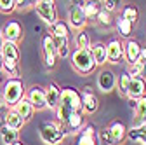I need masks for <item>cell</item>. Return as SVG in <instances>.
I'll return each mask as SVG.
<instances>
[{
  "mask_svg": "<svg viewBox=\"0 0 146 145\" xmlns=\"http://www.w3.org/2000/svg\"><path fill=\"white\" fill-rule=\"evenodd\" d=\"M70 4H71L73 7H84L85 0H70Z\"/></svg>",
  "mask_w": 146,
  "mask_h": 145,
  "instance_id": "cell-40",
  "label": "cell"
},
{
  "mask_svg": "<svg viewBox=\"0 0 146 145\" xmlns=\"http://www.w3.org/2000/svg\"><path fill=\"white\" fill-rule=\"evenodd\" d=\"M5 112H7V105H5V101H4V98H2V95H0V119H2V121H4Z\"/></svg>",
  "mask_w": 146,
  "mask_h": 145,
  "instance_id": "cell-39",
  "label": "cell"
},
{
  "mask_svg": "<svg viewBox=\"0 0 146 145\" xmlns=\"http://www.w3.org/2000/svg\"><path fill=\"white\" fill-rule=\"evenodd\" d=\"M2 42H4V40H2V35H0V47H2Z\"/></svg>",
  "mask_w": 146,
  "mask_h": 145,
  "instance_id": "cell-45",
  "label": "cell"
},
{
  "mask_svg": "<svg viewBox=\"0 0 146 145\" xmlns=\"http://www.w3.org/2000/svg\"><path fill=\"white\" fill-rule=\"evenodd\" d=\"M38 136L45 145H59L68 136V131L58 121H44L38 128Z\"/></svg>",
  "mask_w": 146,
  "mask_h": 145,
  "instance_id": "cell-4",
  "label": "cell"
},
{
  "mask_svg": "<svg viewBox=\"0 0 146 145\" xmlns=\"http://www.w3.org/2000/svg\"><path fill=\"white\" fill-rule=\"evenodd\" d=\"M106 58L111 65H117L123 60V42L118 37H113L106 42Z\"/></svg>",
  "mask_w": 146,
  "mask_h": 145,
  "instance_id": "cell-11",
  "label": "cell"
},
{
  "mask_svg": "<svg viewBox=\"0 0 146 145\" xmlns=\"http://www.w3.org/2000/svg\"><path fill=\"white\" fill-rule=\"evenodd\" d=\"M50 37L54 40V46H56V51H58V58L64 60V58H70V52H71V47H70V26L66 21H56L52 26H50Z\"/></svg>",
  "mask_w": 146,
  "mask_h": 145,
  "instance_id": "cell-2",
  "label": "cell"
},
{
  "mask_svg": "<svg viewBox=\"0 0 146 145\" xmlns=\"http://www.w3.org/2000/svg\"><path fill=\"white\" fill-rule=\"evenodd\" d=\"M134 122H146V95L136 100V107H134Z\"/></svg>",
  "mask_w": 146,
  "mask_h": 145,
  "instance_id": "cell-30",
  "label": "cell"
},
{
  "mask_svg": "<svg viewBox=\"0 0 146 145\" xmlns=\"http://www.w3.org/2000/svg\"><path fill=\"white\" fill-rule=\"evenodd\" d=\"M129 107L134 110V107H136V100H129Z\"/></svg>",
  "mask_w": 146,
  "mask_h": 145,
  "instance_id": "cell-42",
  "label": "cell"
},
{
  "mask_svg": "<svg viewBox=\"0 0 146 145\" xmlns=\"http://www.w3.org/2000/svg\"><path fill=\"white\" fill-rule=\"evenodd\" d=\"M141 44L136 39H127V42H123V60L132 65L136 61H139L141 58Z\"/></svg>",
  "mask_w": 146,
  "mask_h": 145,
  "instance_id": "cell-15",
  "label": "cell"
},
{
  "mask_svg": "<svg viewBox=\"0 0 146 145\" xmlns=\"http://www.w3.org/2000/svg\"><path fill=\"white\" fill-rule=\"evenodd\" d=\"M96 82H98L99 91L111 93L113 89L117 87V75H115V72L110 70V68H101L99 74H98V81Z\"/></svg>",
  "mask_w": 146,
  "mask_h": 145,
  "instance_id": "cell-12",
  "label": "cell"
},
{
  "mask_svg": "<svg viewBox=\"0 0 146 145\" xmlns=\"http://www.w3.org/2000/svg\"><path fill=\"white\" fill-rule=\"evenodd\" d=\"M139 60L146 63V46H144V47H141V58H139Z\"/></svg>",
  "mask_w": 146,
  "mask_h": 145,
  "instance_id": "cell-41",
  "label": "cell"
},
{
  "mask_svg": "<svg viewBox=\"0 0 146 145\" xmlns=\"http://www.w3.org/2000/svg\"><path fill=\"white\" fill-rule=\"evenodd\" d=\"M80 96H82V114L84 115H92V114H96L99 110V98L92 91L90 86H85L82 89Z\"/></svg>",
  "mask_w": 146,
  "mask_h": 145,
  "instance_id": "cell-9",
  "label": "cell"
},
{
  "mask_svg": "<svg viewBox=\"0 0 146 145\" xmlns=\"http://www.w3.org/2000/svg\"><path fill=\"white\" fill-rule=\"evenodd\" d=\"M12 145H26V143H25V142H21V140H17V142H16V143H12Z\"/></svg>",
  "mask_w": 146,
  "mask_h": 145,
  "instance_id": "cell-43",
  "label": "cell"
},
{
  "mask_svg": "<svg viewBox=\"0 0 146 145\" xmlns=\"http://www.w3.org/2000/svg\"><path fill=\"white\" fill-rule=\"evenodd\" d=\"M73 145H99L96 126H94V124H90V122H87L84 128L80 130L78 138H77V142L73 143Z\"/></svg>",
  "mask_w": 146,
  "mask_h": 145,
  "instance_id": "cell-14",
  "label": "cell"
},
{
  "mask_svg": "<svg viewBox=\"0 0 146 145\" xmlns=\"http://www.w3.org/2000/svg\"><path fill=\"white\" fill-rule=\"evenodd\" d=\"M96 21L101 28H111L115 25V17H113V12H110L106 9H101L99 14L96 16Z\"/></svg>",
  "mask_w": 146,
  "mask_h": 145,
  "instance_id": "cell-31",
  "label": "cell"
},
{
  "mask_svg": "<svg viewBox=\"0 0 146 145\" xmlns=\"http://www.w3.org/2000/svg\"><path fill=\"white\" fill-rule=\"evenodd\" d=\"M103 9L110 11V12H117L122 9V0H101Z\"/></svg>",
  "mask_w": 146,
  "mask_h": 145,
  "instance_id": "cell-37",
  "label": "cell"
},
{
  "mask_svg": "<svg viewBox=\"0 0 146 145\" xmlns=\"http://www.w3.org/2000/svg\"><path fill=\"white\" fill-rule=\"evenodd\" d=\"M98 142L99 145H115L111 136H110V130H108V126H104V128L98 133Z\"/></svg>",
  "mask_w": 146,
  "mask_h": 145,
  "instance_id": "cell-35",
  "label": "cell"
},
{
  "mask_svg": "<svg viewBox=\"0 0 146 145\" xmlns=\"http://www.w3.org/2000/svg\"><path fill=\"white\" fill-rule=\"evenodd\" d=\"M59 98H61V87L58 82H49L47 87H45V103H47V108L50 110H56L58 108V103H59Z\"/></svg>",
  "mask_w": 146,
  "mask_h": 145,
  "instance_id": "cell-19",
  "label": "cell"
},
{
  "mask_svg": "<svg viewBox=\"0 0 146 145\" xmlns=\"http://www.w3.org/2000/svg\"><path fill=\"white\" fill-rule=\"evenodd\" d=\"M42 60H44V65H45L47 70H54L56 65H58V60H59L50 33L42 35Z\"/></svg>",
  "mask_w": 146,
  "mask_h": 145,
  "instance_id": "cell-6",
  "label": "cell"
},
{
  "mask_svg": "<svg viewBox=\"0 0 146 145\" xmlns=\"http://www.w3.org/2000/svg\"><path fill=\"white\" fill-rule=\"evenodd\" d=\"M19 58H21V52H19V44L4 40V42H2V47H0V60L19 63Z\"/></svg>",
  "mask_w": 146,
  "mask_h": 145,
  "instance_id": "cell-17",
  "label": "cell"
},
{
  "mask_svg": "<svg viewBox=\"0 0 146 145\" xmlns=\"http://www.w3.org/2000/svg\"><path fill=\"white\" fill-rule=\"evenodd\" d=\"M108 130L115 145H123L127 142V126L122 121H111L108 124Z\"/></svg>",
  "mask_w": 146,
  "mask_h": 145,
  "instance_id": "cell-16",
  "label": "cell"
},
{
  "mask_svg": "<svg viewBox=\"0 0 146 145\" xmlns=\"http://www.w3.org/2000/svg\"><path fill=\"white\" fill-rule=\"evenodd\" d=\"M35 12L36 16L40 17V19L52 26L56 21H59V16H58V9H56V2H44V0H38V2L35 4Z\"/></svg>",
  "mask_w": 146,
  "mask_h": 145,
  "instance_id": "cell-7",
  "label": "cell"
},
{
  "mask_svg": "<svg viewBox=\"0 0 146 145\" xmlns=\"http://www.w3.org/2000/svg\"><path fill=\"white\" fill-rule=\"evenodd\" d=\"M77 112H82L80 91H77L73 86L61 87V98H59V103H58V108H56V121L64 124L68 121V117H71Z\"/></svg>",
  "mask_w": 146,
  "mask_h": 145,
  "instance_id": "cell-1",
  "label": "cell"
},
{
  "mask_svg": "<svg viewBox=\"0 0 146 145\" xmlns=\"http://www.w3.org/2000/svg\"><path fill=\"white\" fill-rule=\"evenodd\" d=\"M146 95V79H141V77H131V82H129V89H127V96L129 100H137L141 96Z\"/></svg>",
  "mask_w": 146,
  "mask_h": 145,
  "instance_id": "cell-20",
  "label": "cell"
},
{
  "mask_svg": "<svg viewBox=\"0 0 146 145\" xmlns=\"http://www.w3.org/2000/svg\"><path fill=\"white\" fill-rule=\"evenodd\" d=\"M90 54H92V60L96 61L98 66H103L108 63V58H106V44L104 42H94L90 44Z\"/></svg>",
  "mask_w": 146,
  "mask_h": 145,
  "instance_id": "cell-22",
  "label": "cell"
},
{
  "mask_svg": "<svg viewBox=\"0 0 146 145\" xmlns=\"http://www.w3.org/2000/svg\"><path fill=\"white\" fill-rule=\"evenodd\" d=\"M16 11V0H0V12L9 16Z\"/></svg>",
  "mask_w": 146,
  "mask_h": 145,
  "instance_id": "cell-36",
  "label": "cell"
},
{
  "mask_svg": "<svg viewBox=\"0 0 146 145\" xmlns=\"http://www.w3.org/2000/svg\"><path fill=\"white\" fill-rule=\"evenodd\" d=\"M127 74H129L131 77H141V79H146V63L139 60V61L129 65V70H127Z\"/></svg>",
  "mask_w": 146,
  "mask_h": 145,
  "instance_id": "cell-34",
  "label": "cell"
},
{
  "mask_svg": "<svg viewBox=\"0 0 146 145\" xmlns=\"http://www.w3.org/2000/svg\"><path fill=\"white\" fill-rule=\"evenodd\" d=\"M0 72L7 79H19V63L0 60Z\"/></svg>",
  "mask_w": 146,
  "mask_h": 145,
  "instance_id": "cell-27",
  "label": "cell"
},
{
  "mask_svg": "<svg viewBox=\"0 0 146 145\" xmlns=\"http://www.w3.org/2000/svg\"><path fill=\"white\" fill-rule=\"evenodd\" d=\"M113 26H115L117 33L120 35V39H131V35H132V32H134V25H132L131 21L123 19L122 16L115 19V25H113Z\"/></svg>",
  "mask_w": 146,
  "mask_h": 145,
  "instance_id": "cell-25",
  "label": "cell"
},
{
  "mask_svg": "<svg viewBox=\"0 0 146 145\" xmlns=\"http://www.w3.org/2000/svg\"><path fill=\"white\" fill-rule=\"evenodd\" d=\"M127 140L137 145H146V122H134L127 128Z\"/></svg>",
  "mask_w": 146,
  "mask_h": 145,
  "instance_id": "cell-18",
  "label": "cell"
},
{
  "mask_svg": "<svg viewBox=\"0 0 146 145\" xmlns=\"http://www.w3.org/2000/svg\"><path fill=\"white\" fill-rule=\"evenodd\" d=\"M73 46H75V49H90V35L87 33V30H77L75 33H73Z\"/></svg>",
  "mask_w": 146,
  "mask_h": 145,
  "instance_id": "cell-26",
  "label": "cell"
},
{
  "mask_svg": "<svg viewBox=\"0 0 146 145\" xmlns=\"http://www.w3.org/2000/svg\"><path fill=\"white\" fill-rule=\"evenodd\" d=\"M59 145H63V143H59Z\"/></svg>",
  "mask_w": 146,
  "mask_h": 145,
  "instance_id": "cell-47",
  "label": "cell"
},
{
  "mask_svg": "<svg viewBox=\"0 0 146 145\" xmlns=\"http://www.w3.org/2000/svg\"><path fill=\"white\" fill-rule=\"evenodd\" d=\"M38 0H16V11H28L33 9Z\"/></svg>",
  "mask_w": 146,
  "mask_h": 145,
  "instance_id": "cell-38",
  "label": "cell"
},
{
  "mask_svg": "<svg viewBox=\"0 0 146 145\" xmlns=\"http://www.w3.org/2000/svg\"><path fill=\"white\" fill-rule=\"evenodd\" d=\"M25 98L33 105L35 112H40V110H45V108H47V103H45V87L40 86V84L30 86L26 95H25Z\"/></svg>",
  "mask_w": 146,
  "mask_h": 145,
  "instance_id": "cell-8",
  "label": "cell"
},
{
  "mask_svg": "<svg viewBox=\"0 0 146 145\" xmlns=\"http://www.w3.org/2000/svg\"><path fill=\"white\" fill-rule=\"evenodd\" d=\"M12 108H14V110H16L17 114H19L21 117H23V121H25V122L31 121V117L35 115V108H33V105H31L26 98H23L21 101H17Z\"/></svg>",
  "mask_w": 146,
  "mask_h": 145,
  "instance_id": "cell-24",
  "label": "cell"
},
{
  "mask_svg": "<svg viewBox=\"0 0 146 145\" xmlns=\"http://www.w3.org/2000/svg\"><path fill=\"white\" fill-rule=\"evenodd\" d=\"M2 98L7 105V108H12L17 101H21L26 95V87L21 79H7L2 86Z\"/></svg>",
  "mask_w": 146,
  "mask_h": 145,
  "instance_id": "cell-5",
  "label": "cell"
},
{
  "mask_svg": "<svg viewBox=\"0 0 146 145\" xmlns=\"http://www.w3.org/2000/svg\"><path fill=\"white\" fill-rule=\"evenodd\" d=\"M44 2H56V0H44Z\"/></svg>",
  "mask_w": 146,
  "mask_h": 145,
  "instance_id": "cell-46",
  "label": "cell"
},
{
  "mask_svg": "<svg viewBox=\"0 0 146 145\" xmlns=\"http://www.w3.org/2000/svg\"><path fill=\"white\" fill-rule=\"evenodd\" d=\"M82 9H84V12L87 16V19H96V16L103 9V4H101V0H85Z\"/></svg>",
  "mask_w": 146,
  "mask_h": 145,
  "instance_id": "cell-29",
  "label": "cell"
},
{
  "mask_svg": "<svg viewBox=\"0 0 146 145\" xmlns=\"http://www.w3.org/2000/svg\"><path fill=\"white\" fill-rule=\"evenodd\" d=\"M89 25V19H87V16L84 12L82 7H70L68 9V26L73 28V30H84L85 26Z\"/></svg>",
  "mask_w": 146,
  "mask_h": 145,
  "instance_id": "cell-13",
  "label": "cell"
},
{
  "mask_svg": "<svg viewBox=\"0 0 146 145\" xmlns=\"http://www.w3.org/2000/svg\"><path fill=\"white\" fill-rule=\"evenodd\" d=\"M85 124H87V117L82 112H77V114H73L71 117H68V121L63 126H64V130L68 131V135H78L80 130L84 128Z\"/></svg>",
  "mask_w": 146,
  "mask_h": 145,
  "instance_id": "cell-21",
  "label": "cell"
},
{
  "mask_svg": "<svg viewBox=\"0 0 146 145\" xmlns=\"http://www.w3.org/2000/svg\"><path fill=\"white\" fill-rule=\"evenodd\" d=\"M2 79H4V74H2V72H0V82H2Z\"/></svg>",
  "mask_w": 146,
  "mask_h": 145,
  "instance_id": "cell-44",
  "label": "cell"
},
{
  "mask_svg": "<svg viewBox=\"0 0 146 145\" xmlns=\"http://www.w3.org/2000/svg\"><path fill=\"white\" fill-rule=\"evenodd\" d=\"M122 17L127 21H131L132 25H136L139 21V9L132 4H127V5H122Z\"/></svg>",
  "mask_w": 146,
  "mask_h": 145,
  "instance_id": "cell-32",
  "label": "cell"
},
{
  "mask_svg": "<svg viewBox=\"0 0 146 145\" xmlns=\"http://www.w3.org/2000/svg\"><path fill=\"white\" fill-rule=\"evenodd\" d=\"M0 140H2L4 145H12V143H16L17 140H19V131L2 124L0 126Z\"/></svg>",
  "mask_w": 146,
  "mask_h": 145,
  "instance_id": "cell-28",
  "label": "cell"
},
{
  "mask_svg": "<svg viewBox=\"0 0 146 145\" xmlns=\"http://www.w3.org/2000/svg\"><path fill=\"white\" fill-rule=\"evenodd\" d=\"M0 35H2V40H7V42H16V44H19L25 37V30L21 26L19 21H7L4 25V28L0 30Z\"/></svg>",
  "mask_w": 146,
  "mask_h": 145,
  "instance_id": "cell-10",
  "label": "cell"
},
{
  "mask_svg": "<svg viewBox=\"0 0 146 145\" xmlns=\"http://www.w3.org/2000/svg\"><path fill=\"white\" fill-rule=\"evenodd\" d=\"M70 63H71V68L82 77L92 75L98 68V65L92 60V54H90L89 49H73L70 52Z\"/></svg>",
  "mask_w": 146,
  "mask_h": 145,
  "instance_id": "cell-3",
  "label": "cell"
},
{
  "mask_svg": "<svg viewBox=\"0 0 146 145\" xmlns=\"http://www.w3.org/2000/svg\"><path fill=\"white\" fill-rule=\"evenodd\" d=\"M2 124H5V126H9V128H12V130H17L19 131L23 126L26 124L25 121H23V117L17 114L14 108H7V112H5V115H4V121H2Z\"/></svg>",
  "mask_w": 146,
  "mask_h": 145,
  "instance_id": "cell-23",
  "label": "cell"
},
{
  "mask_svg": "<svg viewBox=\"0 0 146 145\" xmlns=\"http://www.w3.org/2000/svg\"><path fill=\"white\" fill-rule=\"evenodd\" d=\"M129 82H131V75L127 72H122V74L117 77V91L120 96H127V89H129Z\"/></svg>",
  "mask_w": 146,
  "mask_h": 145,
  "instance_id": "cell-33",
  "label": "cell"
}]
</instances>
